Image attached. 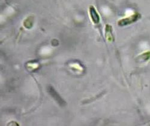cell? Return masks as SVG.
<instances>
[{
    "instance_id": "cell-2",
    "label": "cell",
    "mask_w": 150,
    "mask_h": 126,
    "mask_svg": "<svg viewBox=\"0 0 150 126\" xmlns=\"http://www.w3.org/2000/svg\"><path fill=\"white\" fill-rule=\"evenodd\" d=\"M139 18V14H134L129 18L122 19L118 22V24L120 26H124V25H127L131 24L135 21H136Z\"/></svg>"
},
{
    "instance_id": "cell-3",
    "label": "cell",
    "mask_w": 150,
    "mask_h": 126,
    "mask_svg": "<svg viewBox=\"0 0 150 126\" xmlns=\"http://www.w3.org/2000/svg\"><path fill=\"white\" fill-rule=\"evenodd\" d=\"M90 14L93 22L96 24L100 22V17L93 6H91L90 7Z\"/></svg>"
},
{
    "instance_id": "cell-1",
    "label": "cell",
    "mask_w": 150,
    "mask_h": 126,
    "mask_svg": "<svg viewBox=\"0 0 150 126\" xmlns=\"http://www.w3.org/2000/svg\"><path fill=\"white\" fill-rule=\"evenodd\" d=\"M47 90L49 93L51 94V96L54 99L55 101L61 106H63L66 105V102L62 99L61 96L59 95V94L56 92V90L54 89V87L52 86H49L47 87Z\"/></svg>"
}]
</instances>
